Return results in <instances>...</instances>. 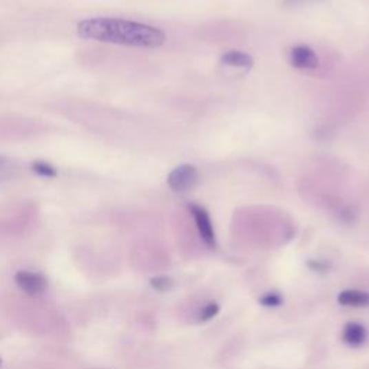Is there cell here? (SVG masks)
I'll return each mask as SVG.
<instances>
[{
  "mask_svg": "<svg viewBox=\"0 0 369 369\" xmlns=\"http://www.w3.org/2000/svg\"><path fill=\"white\" fill-rule=\"evenodd\" d=\"M316 0H283V3L290 8H296V6H303V5H309L313 3Z\"/></svg>",
  "mask_w": 369,
  "mask_h": 369,
  "instance_id": "obj_14",
  "label": "cell"
},
{
  "mask_svg": "<svg viewBox=\"0 0 369 369\" xmlns=\"http://www.w3.org/2000/svg\"><path fill=\"white\" fill-rule=\"evenodd\" d=\"M19 167L17 162L6 158V156H0V183L13 179L18 175Z\"/></svg>",
  "mask_w": 369,
  "mask_h": 369,
  "instance_id": "obj_9",
  "label": "cell"
},
{
  "mask_svg": "<svg viewBox=\"0 0 369 369\" xmlns=\"http://www.w3.org/2000/svg\"><path fill=\"white\" fill-rule=\"evenodd\" d=\"M32 171L42 176V178H55L58 175L56 172V169L50 165V163H46V162H35L32 163Z\"/></svg>",
  "mask_w": 369,
  "mask_h": 369,
  "instance_id": "obj_11",
  "label": "cell"
},
{
  "mask_svg": "<svg viewBox=\"0 0 369 369\" xmlns=\"http://www.w3.org/2000/svg\"><path fill=\"white\" fill-rule=\"evenodd\" d=\"M290 64L299 70H315L319 67V58L315 51L306 45L295 46L288 55Z\"/></svg>",
  "mask_w": 369,
  "mask_h": 369,
  "instance_id": "obj_5",
  "label": "cell"
},
{
  "mask_svg": "<svg viewBox=\"0 0 369 369\" xmlns=\"http://www.w3.org/2000/svg\"><path fill=\"white\" fill-rule=\"evenodd\" d=\"M172 280L169 279V277H165V275H160V277H155V279L150 280V286L158 290V291H166L172 287Z\"/></svg>",
  "mask_w": 369,
  "mask_h": 369,
  "instance_id": "obj_12",
  "label": "cell"
},
{
  "mask_svg": "<svg viewBox=\"0 0 369 369\" xmlns=\"http://www.w3.org/2000/svg\"><path fill=\"white\" fill-rule=\"evenodd\" d=\"M14 282L18 287L22 288L25 293L30 296H39L45 293L46 287H48V280L41 273L34 271H19L14 275Z\"/></svg>",
  "mask_w": 369,
  "mask_h": 369,
  "instance_id": "obj_4",
  "label": "cell"
},
{
  "mask_svg": "<svg viewBox=\"0 0 369 369\" xmlns=\"http://www.w3.org/2000/svg\"><path fill=\"white\" fill-rule=\"evenodd\" d=\"M221 63L226 67L242 68L249 71L254 67V59L251 55L241 52V51H228L221 56Z\"/></svg>",
  "mask_w": 369,
  "mask_h": 369,
  "instance_id": "obj_8",
  "label": "cell"
},
{
  "mask_svg": "<svg viewBox=\"0 0 369 369\" xmlns=\"http://www.w3.org/2000/svg\"><path fill=\"white\" fill-rule=\"evenodd\" d=\"M220 306L218 303H208L205 304L201 310H199L198 313V321H201V323H207L209 320H212L215 316H217L220 313Z\"/></svg>",
  "mask_w": 369,
  "mask_h": 369,
  "instance_id": "obj_10",
  "label": "cell"
},
{
  "mask_svg": "<svg viewBox=\"0 0 369 369\" xmlns=\"http://www.w3.org/2000/svg\"><path fill=\"white\" fill-rule=\"evenodd\" d=\"M189 211L192 213V217L195 220L198 233L201 235L202 241L208 245L209 249H215L217 247V237H215V231H213V225L211 221L209 213L207 212L205 208L191 204L189 205Z\"/></svg>",
  "mask_w": 369,
  "mask_h": 369,
  "instance_id": "obj_3",
  "label": "cell"
},
{
  "mask_svg": "<svg viewBox=\"0 0 369 369\" xmlns=\"http://www.w3.org/2000/svg\"><path fill=\"white\" fill-rule=\"evenodd\" d=\"M337 303L346 307H369V293L362 290H344L337 295Z\"/></svg>",
  "mask_w": 369,
  "mask_h": 369,
  "instance_id": "obj_7",
  "label": "cell"
},
{
  "mask_svg": "<svg viewBox=\"0 0 369 369\" xmlns=\"http://www.w3.org/2000/svg\"><path fill=\"white\" fill-rule=\"evenodd\" d=\"M199 180L198 169L192 165H180L167 176V184L173 192H188L196 187Z\"/></svg>",
  "mask_w": 369,
  "mask_h": 369,
  "instance_id": "obj_2",
  "label": "cell"
},
{
  "mask_svg": "<svg viewBox=\"0 0 369 369\" xmlns=\"http://www.w3.org/2000/svg\"><path fill=\"white\" fill-rule=\"evenodd\" d=\"M0 365H2V358H0Z\"/></svg>",
  "mask_w": 369,
  "mask_h": 369,
  "instance_id": "obj_15",
  "label": "cell"
},
{
  "mask_svg": "<svg viewBox=\"0 0 369 369\" xmlns=\"http://www.w3.org/2000/svg\"><path fill=\"white\" fill-rule=\"evenodd\" d=\"M260 303L266 307H275V306H280L283 303V299L277 293H268V295H264L263 297L260 299Z\"/></svg>",
  "mask_w": 369,
  "mask_h": 369,
  "instance_id": "obj_13",
  "label": "cell"
},
{
  "mask_svg": "<svg viewBox=\"0 0 369 369\" xmlns=\"http://www.w3.org/2000/svg\"><path fill=\"white\" fill-rule=\"evenodd\" d=\"M368 329L359 321H349L342 330V341L350 348H361L368 341Z\"/></svg>",
  "mask_w": 369,
  "mask_h": 369,
  "instance_id": "obj_6",
  "label": "cell"
},
{
  "mask_svg": "<svg viewBox=\"0 0 369 369\" xmlns=\"http://www.w3.org/2000/svg\"><path fill=\"white\" fill-rule=\"evenodd\" d=\"M76 34L88 41L134 48H159L166 42L163 30L156 26L117 18H91L76 25Z\"/></svg>",
  "mask_w": 369,
  "mask_h": 369,
  "instance_id": "obj_1",
  "label": "cell"
}]
</instances>
